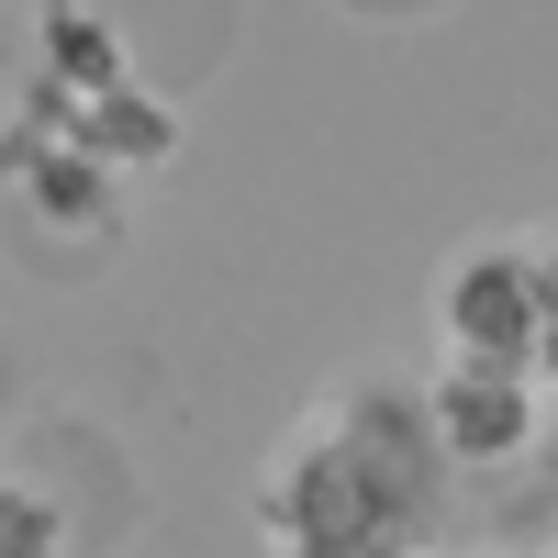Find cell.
Masks as SVG:
<instances>
[{
  "label": "cell",
  "instance_id": "cell-1",
  "mask_svg": "<svg viewBox=\"0 0 558 558\" xmlns=\"http://www.w3.org/2000/svg\"><path fill=\"white\" fill-rule=\"evenodd\" d=\"M536 336H547L536 235H470L436 268V347H447V368H514V380H536Z\"/></svg>",
  "mask_w": 558,
  "mask_h": 558
},
{
  "label": "cell",
  "instance_id": "cell-2",
  "mask_svg": "<svg viewBox=\"0 0 558 558\" xmlns=\"http://www.w3.org/2000/svg\"><path fill=\"white\" fill-rule=\"evenodd\" d=\"M425 413H436L447 470H514V458H536V380H514V368H436Z\"/></svg>",
  "mask_w": 558,
  "mask_h": 558
},
{
  "label": "cell",
  "instance_id": "cell-3",
  "mask_svg": "<svg viewBox=\"0 0 558 558\" xmlns=\"http://www.w3.org/2000/svg\"><path fill=\"white\" fill-rule=\"evenodd\" d=\"M68 146L101 168V179H123V168H168L179 157V112L157 101L146 78H123L112 101H89V112H68Z\"/></svg>",
  "mask_w": 558,
  "mask_h": 558
},
{
  "label": "cell",
  "instance_id": "cell-4",
  "mask_svg": "<svg viewBox=\"0 0 558 558\" xmlns=\"http://www.w3.org/2000/svg\"><path fill=\"white\" fill-rule=\"evenodd\" d=\"M0 558H68L57 502H45V492H23V481H0Z\"/></svg>",
  "mask_w": 558,
  "mask_h": 558
},
{
  "label": "cell",
  "instance_id": "cell-5",
  "mask_svg": "<svg viewBox=\"0 0 558 558\" xmlns=\"http://www.w3.org/2000/svg\"><path fill=\"white\" fill-rule=\"evenodd\" d=\"M536 268H547V336H536V380H558V235H536Z\"/></svg>",
  "mask_w": 558,
  "mask_h": 558
},
{
  "label": "cell",
  "instance_id": "cell-6",
  "mask_svg": "<svg viewBox=\"0 0 558 558\" xmlns=\"http://www.w3.org/2000/svg\"><path fill=\"white\" fill-rule=\"evenodd\" d=\"M536 558H558V536H547V547H536Z\"/></svg>",
  "mask_w": 558,
  "mask_h": 558
},
{
  "label": "cell",
  "instance_id": "cell-7",
  "mask_svg": "<svg viewBox=\"0 0 558 558\" xmlns=\"http://www.w3.org/2000/svg\"><path fill=\"white\" fill-rule=\"evenodd\" d=\"M413 558H425V547H413Z\"/></svg>",
  "mask_w": 558,
  "mask_h": 558
}]
</instances>
